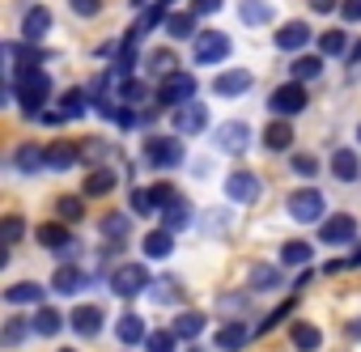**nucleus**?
<instances>
[{"label":"nucleus","mask_w":361,"mask_h":352,"mask_svg":"<svg viewBox=\"0 0 361 352\" xmlns=\"http://www.w3.org/2000/svg\"><path fill=\"white\" fill-rule=\"evenodd\" d=\"M13 94H18V106L26 115H39L47 94H51V77L43 68H13Z\"/></svg>","instance_id":"obj_1"},{"label":"nucleus","mask_w":361,"mask_h":352,"mask_svg":"<svg viewBox=\"0 0 361 352\" xmlns=\"http://www.w3.org/2000/svg\"><path fill=\"white\" fill-rule=\"evenodd\" d=\"M153 170H174V165H183V140L178 136H149L145 140V153H140Z\"/></svg>","instance_id":"obj_2"},{"label":"nucleus","mask_w":361,"mask_h":352,"mask_svg":"<svg viewBox=\"0 0 361 352\" xmlns=\"http://www.w3.org/2000/svg\"><path fill=\"white\" fill-rule=\"evenodd\" d=\"M196 77L192 73H166L161 77V85H157V102L161 106H183V102H192L196 98Z\"/></svg>","instance_id":"obj_3"},{"label":"nucleus","mask_w":361,"mask_h":352,"mask_svg":"<svg viewBox=\"0 0 361 352\" xmlns=\"http://www.w3.org/2000/svg\"><path fill=\"white\" fill-rule=\"evenodd\" d=\"M145 289H149V268L145 263H123V268L111 272V293L115 297H136Z\"/></svg>","instance_id":"obj_4"},{"label":"nucleus","mask_w":361,"mask_h":352,"mask_svg":"<svg viewBox=\"0 0 361 352\" xmlns=\"http://www.w3.org/2000/svg\"><path fill=\"white\" fill-rule=\"evenodd\" d=\"M268 111H272V115H298V111H306V85H302V81L276 85L272 98H268Z\"/></svg>","instance_id":"obj_5"},{"label":"nucleus","mask_w":361,"mask_h":352,"mask_svg":"<svg viewBox=\"0 0 361 352\" xmlns=\"http://www.w3.org/2000/svg\"><path fill=\"white\" fill-rule=\"evenodd\" d=\"M230 56V39L221 34V30H204V34H196V64H221Z\"/></svg>","instance_id":"obj_6"},{"label":"nucleus","mask_w":361,"mask_h":352,"mask_svg":"<svg viewBox=\"0 0 361 352\" xmlns=\"http://www.w3.org/2000/svg\"><path fill=\"white\" fill-rule=\"evenodd\" d=\"M204 123H209V106L204 102H183V106H174V127L183 132V136H192V132H204Z\"/></svg>","instance_id":"obj_7"},{"label":"nucleus","mask_w":361,"mask_h":352,"mask_svg":"<svg viewBox=\"0 0 361 352\" xmlns=\"http://www.w3.org/2000/svg\"><path fill=\"white\" fill-rule=\"evenodd\" d=\"M289 217L302 221V225H306V221H319V217H323V196L310 191V187H306V191H293V196H289Z\"/></svg>","instance_id":"obj_8"},{"label":"nucleus","mask_w":361,"mask_h":352,"mask_svg":"<svg viewBox=\"0 0 361 352\" xmlns=\"http://www.w3.org/2000/svg\"><path fill=\"white\" fill-rule=\"evenodd\" d=\"M319 238H323L327 246H348V242L357 238V221H353L348 213H336V217H327V225L319 230Z\"/></svg>","instance_id":"obj_9"},{"label":"nucleus","mask_w":361,"mask_h":352,"mask_svg":"<svg viewBox=\"0 0 361 352\" xmlns=\"http://www.w3.org/2000/svg\"><path fill=\"white\" fill-rule=\"evenodd\" d=\"M226 196L234 200V204H251L255 196H259V179L251 170H234L230 179H226Z\"/></svg>","instance_id":"obj_10"},{"label":"nucleus","mask_w":361,"mask_h":352,"mask_svg":"<svg viewBox=\"0 0 361 352\" xmlns=\"http://www.w3.org/2000/svg\"><path fill=\"white\" fill-rule=\"evenodd\" d=\"M102 322H106V314H102V306H77L73 314H68V327L77 331V335H98L102 331Z\"/></svg>","instance_id":"obj_11"},{"label":"nucleus","mask_w":361,"mask_h":352,"mask_svg":"<svg viewBox=\"0 0 361 352\" xmlns=\"http://www.w3.org/2000/svg\"><path fill=\"white\" fill-rule=\"evenodd\" d=\"M310 43V26L306 22H285L281 30H276V47L281 51H302Z\"/></svg>","instance_id":"obj_12"},{"label":"nucleus","mask_w":361,"mask_h":352,"mask_svg":"<svg viewBox=\"0 0 361 352\" xmlns=\"http://www.w3.org/2000/svg\"><path fill=\"white\" fill-rule=\"evenodd\" d=\"M213 89H217L221 98H238V94L251 89V73H247V68H230V73H221V77L213 81Z\"/></svg>","instance_id":"obj_13"},{"label":"nucleus","mask_w":361,"mask_h":352,"mask_svg":"<svg viewBox=\"0 0 361 352\" xmlns=\"http://www.w3.org/2000/svg\"><path fill=\"white\" fill-rule=\"evenodd\" d=\"M140 251H145V259H170V251H174V230H153V234H145V242H140Z\"/></svg>","instance_id":"obj_14"},{"label":"nucleus","mask_w":361,"mask_h":352,"mask_svg":"<svg viewBox=\"0 0 361 352\" xmlns=\"http://www.w3.org/2000/svg\"><path fill=\"white\" fill-rule=\"evenodd\" d=\"M47 30H51V13H47L43 5H35V9L22 18V34H26V43H39Z\"/></svg>","instance_id":"obj_15"},{"label":"nucleus","mask_w":361,"mask_h":352,"mask_svg":"<svg viewBox=\"0 0 361 352\" xmlns=\"http://www.w3.org/2000/svg\"><path fill=\"white\" fill-rule=\"evenodd\" d=\"M238 22L243 26H264V22H272V5L268 0H238Z\"/></svg>","instance_id":"obj_16"},{"label":"nucleus","mask_w":361,"mask_h":352,"mask_svg":"<svg viewBox=\"0 0 361 352\" xmlns=\"http://www.w3.org/2000/svg\"><path fill=\"white\" fill-rule=\"evenodd\" d=\"M247 339H251V331H247L243 322H226V327L217 331V348H226V352H243Z\"/></svg>","instance_id":"obj_17"},{"label":"nucleus","mask_w":361,"mask_h":352,"mask_svg":"<svg viewBox=\"0 0 361 352\" xmlns=\"http://www.w3.org/2000/svg\"><path fill=\"white\" fill-rule=\"evenodd\" d=\"M331 174H336L340 183H353L357 174H361V161H357V153H353V149H340V153L331 157Z\"/></svg>","instance_id":"obj_18"},{"label":"nucleus","mask_w":361,"mask_h":352,"mask_svg":"<svg viewBox=\"0 0 361 352\" xmlns=\"http://www.w3.org/2000/svg\"><path fill=\"white\" fill-rule=\"evenodd\" d=\"M77 157H81V149L68 144V140H56V144L47 149V165H51V170H68V165H77Z\"/></svg>","instance_id":"obj_19"},{"label":"nucleus","mask_w":361,"mask_h":352,"mask_svg":"<svg viewBox=\"0 0 361 352\" xmlns=\"http://www.w3.org/2000/svg\"><path fill=\"white\" fill-rule=\"evenodd\" d=\"M161 221H166V230H183V225L192 221V208H188V200H183V196H174V200L161 208Z\"/></svg>","instance_id":"obj_20"},{"label":"nucleus","mask_w":361,"mask_h":352,"mask_svg":"<svg viewBox=\"0 0 361 352\" xmlns=\"http://www.w3.org/2000/svg\"><path fill=\"white\" fill-rule=\"evenodd\" d=\"M247 140H251L247 123H226V127L217 132V144H221V149H234V153H243V149H247Z\"/></svg>","instance_id":"obj_21"},{"label":"nucleus","mask_w":361,"mask_h":352,"mask_svg":"<svg viewBox=\"0 0 361 352\" xmlns=\"http://www.w3.org/2000/svg\"><path fill=\"white\" fill-rule=\"evenodd\" d=\"M39 242H43L47 251H64V246H68V242H77V238L68 234V225L51 221V225H43V230H39Z\"/></svg>","instance_id":"obj_22"},{"label":"nucleus","mask_w":361,"mask_h":352,"mask_svg":"<svg viewBox=\"0 0 361 352\" xmlns=\"http://www.w3.org/2000/svg\"><path fill=\"white\" fill-rule=\"evenodd\" d=\"M281 259H285L289 268H306V263L314 259V246H310V242H302V238H293V242H285V246H281Z\"/></svg>","instance_id":"obj_23"},{"label":"nucleus","mask_w":361,"mask_h":352,"mask_svg":"<svg viewBox=\"0 0 361 352\" xmlns=\"http://www.w3.org/2000/svg\"><path fill=\"white\" fill-rule=\"evenodd\" d=\"M115 335H119L123 344H140V339H149V331H145V318H140V314H123V318H119V327H115Z\"/></svg>","instance_id":"obj_24"},{"label":"nucleus","mask_w":361,"mask_h":352,"mask_svg":"<svg viewBox=\"0 0 361 352\" xmlns=\"http://www.w3.org/2000/svg\"><path fill=\"white\" fill-rule=\"evenodd\" d=\"M111 187H115V170H94L90 179H85V196H90V200L111 196Z\"/></svg>","instance_id":"obj_25"},{"label":"nucleus","mask_w":361,"mask_h":352,"mask_svg":"<svg viewBox=\"0 0 361 352\" xmlns=\"http://www.w3.org/2000/svg\"><path fill=\"white\" fill-rule=\"evenodd\" d=\"M200 331H204V314H196V310H183L174 318V335L178 339H196Z\"/></svg>","instance_id":"obj_26"},{"label":"nucleus","mask_w":361,"mask_h":352,"mask_svg":"<svg viewBox=\"0 0 361 352\" xmlns=\"http://www.w3.org/2000/svg\"><path fill=\"white\" fill-rule=\"evenodd\" d=\"M264 144H268L272 153L289 149V144H293V123H268V127H264Z\"/></svg>","instance_id":"obj_27"},{"label":"nucleus","mask_w":361,"mask_h":352,"mask_svg":"<svg viewBox=\"0 0 361 352\" xmlns=\"http://www.w3.org/2000/svg\"><path fill=\"white\" fill-rule=\"evenodd\" d=\"M5 301H13V306H30V301H43V289H39L35 280H22V284H9V289H5Z\"/></svg>","instance_id":"obj_28"},{"label":"nucleus","mask_w":361,"mask_h":352,"mask_svg":"<svg viewBox=\"0 0 361 352\" xmlns=\"http://www.w3.org/2000/svg\"><path fill=\"white\" fill-rule=\"evenodd\" d=\"M166 30H170V39H192L196 34V13H170Z\"/></svg>","instance_id":"obj_29"},{"label":"nucleus","mask_w":361,"mask_h":352,"mask_svg":"<svg viewBox=\"0 0 361 352\" xmlns=\"http://www.w3.org/2000/svg\"><path fill=\"white\" fill-rule=\"evenodd\" d=\"M13 165H18V170H39V165H47V149H39V144H22L18 157H13Z\"/></svg>","instance_id":"obj_30"},{"label":"nucleus","mask_w":361,"mask_h":352,"mask_svg":"<svg viewBox=\"0 0 361 352\" xmlns=\"http://www.w3.org/2000/svg\"><path fill=\"white\" fill-rule=\"evenodd\" d=\"M81 284H85V276H81L73 263H68V268H60V272L51 276V289H56V293H77Z\"/></svg>","instance_id":"obj_31"},{"label":"nucleus","mask_w":361,"mask_h":352,"mask_svg":"<svg viewBox=\"0 0 361 352\" xmlns=\"http://www.w3.org/2000/svg\"><path fill=\"white\" fill-rule=\"evenodd\" d=\"M289 335H293V344H298L302 352H314V348L323 344L319 327H310V322H293V331H289Z\"/></svg>","instance_id":"obj_32"},{"label":"nucleus","mask_w":361,"mask_h":352,"mask_svg":"<svg viewBox=\"0 0 361 352\" xmlns=\"http://www.w3.org/2000/svg\"><path fill=\"white\" fill-rule=\"evenodd\" d=\"M64 327V318H60V310H51V306H43L39 314H35V331L39 335H56Z\"/></svg>","instance_id":"obj_33"},{"label":"nucleus","mask_w":361,"mask_h":352,"mask_svg":"<svg viewBox=\"0 0 361 352\" xmlns=\"http://www.w3.org/2000/svg\"><path fill=\"white\" fill-rule=\"evenodd\" d=\"M319 51H323V56H344V51H348V34H344V30H327V34L319 39Z\"/></svg>","instance_id":"obj_34"},{"label":"nucleus","mask_w":361,"mask_h":352,"mask_svg":"<svg viewBox=\"0 0 361 352\" xmlns=\"http://www.w3.org/2000/svg\"><path fill=\"white\" fill-rule=\"evenodd\" d=\"M319 73H323V60H319V56H298V60H293V77H298V81H314Z\"/></svg>","instance_id":"obj_35"},{"label":"nucleus","mask_w":361,"mask_h":352,"mask_svg":"<svg viewBox=\"0 0 361 352\" xmlns=\"http://www.w3.org/2000/svg\"><path fill=\"white\" fill-rule=\"evenodd\" d=\"M251 289H281V272H276V268H268V263L251 268Z\"/></svg>","instance_id":"obj_36"},{"label":"nucleus","mask_w":361,"mask_h":352,"mask_svg":"<svg viewBox=\"0 0 361 352\" xmlns=\"http://www.w3.org/2000/svg\"><path fill=\"white\" fill-rule=\"evenodd\" d=\"M119 94H123V102H128V106H140V102L149 98V85H145V81H136V77H123V89H119Z\"/></svg>","instance_id":"obj_37"},{"label":"nucleus","mask_w":361,"mask_h":352,"mask_svg":"<svg viewBox=\"0 0 361 352\" xmlns=\"http://www.w3.org/2000/svg\"><path fill=\"white\" fill-rule=\"evenodd\" d=\"M26 327H30L26 318H9V322H5V335H0V339H5V348H18V344L26 339Z\"/></svg>","instance_id":"obj_38"},{"label":"nucleus","mask_w":361,"mask_h":352,"mask_svg":"<svg viewBox=\"0 0 361 352\" xmlns=\"http://www.w3.org/2000/svg\"><path fill=\"white\" fill-rule=\"evenodd\" d=\"M102 234H106L111 242H119V238L128 234V217H123V213H111V217H102Z\"/></svg>","instance_id":"obj_39"},{"label":"nucleus","mask_w":361,"mask_h":352,"mask_svg":"<svg viewBox=\"0 0 361 352\" xmlns=\"http://www.w3.org/2000/svg\"><path fill=\"white\" fill-rule=\"evenodd\" d=\"M145 344H149V352H174L178 335H174V331H153V335H149Z\"/></svg>","instance_id":"obj_40"},{"label":"nucleus","mask_w":361,"mask_h":352,"mask_svg":"<svg viewBox=\"0 0 361 352\" xmlns=\"http://www.w3.org/2000/svg\"><path fill=\"white\" fill-rule=\"evenodd\" d=\"M128 204H132V213H140V217L157 208V204H153V196H149V187H136V191L128 196Z\"/></svg>","instance_id":"obj_41"},{"label":"nucleus","mask_w":361,"mask_h":352,"mask_svg":"<svg viewBox=\"0 0 361 352\" xmlns=\"http://www.w3.org/2000/svg\"><path fill=\"white\" fill-rule=\"evenodd\" d=\"M56 208H60V217H64V221H81V213H85V204H81V200H73V196H60V204H56Z\"/></svg>","instance_id":"obj_42"},{"label":"nucleus","mask_w":361,"mask_h":352,"mask_svg":"<svg viewBox=\"0 0 361 352\" xmlns=\"http://www.w3.org/2000/svg\"><path fill=\"white\" fill-rule=\"evenodd\" d=\"M149 68H153V73H161V77H166V73H174V51H153V56H149Z\"/></svg>","instance_id":"obj_43"},{"label":"nucleus","mask_w":361,"mask_h":352,"mask_svg":"<svg viewBox=\"0 0 361 352\" xmlns=\"http://www.w3.org/2000/svg\"><path fill=\"white\" fill-rule=\"evenodd\" d=\"M289 310H293V297H289V301H285V306H281V310H272V314H268V318H264V327H255V335H268V331H272V327H276V322H281V318H289Z\"/></svg>","instance_id":"obj_44"},{"label":"nucleus","mask_w":361,"mask_h":352,"mask_svg":"<svg viewBox=\"0 0 361 352\" xmlns=\"http://www.w3.org/2000/svg\"><path fill=\"white\" fill-rule=\"evenodd\" d=\"M149 196H153V204H157V208H166V204H170L178 191H174L170 183H153V187H149Z\"/></svg>","instance_id":"obj_45"},{"label":"nucleus","mask_w":361,"mask_h":352,"mask_svg":"<svg viewBox=\"0 0 361 352\" xmlns=\"http://www.w3.org/2000/svg\"><path fill=\"white\" fill-rule=\"evenodd\" d=\"M22 234H26V221H22V217H5V242L13 246Z\"/></svg>","instance_id":"obj_46"},{"label":"nucleus","mask_w":361,"mask_h":352,"mask_svg":"<svg viewBox=\"0 0 361 352\" xmlns=\"http://www.w3.org/2000/svg\"><path fill=\"white\" fill-rule=\"evenodd\" d=\"M60 111H64V115H68V119H77V115H81V111H85V98H81V94H68V98H64V106H60Z\"/></svg>","instance_id":"obj_47"},{"label":"nucleus","mask_w":361,"mask_h":352,"mask_svg":"<svg viewBox=\"0 0 361 352\" xmlns=\"http://www.w3.org/2000/svg\"><path fill=\"white\" fill-rule=\"evenodd\" d=\"M68 5H73V9H77L81 18H94V13L102 9V0H68Z\"/></svg>","instance_id":"obj_48"},{"label":"nucleus","mask_w":361,"mask_h":352,"mask_svg":"<svg viewBox=\"0 0 361 352\" xmlns=\"http://www.w3.org/2000/svg\"><path fill=\"white\" fill-rule=\"evenodd\" d=\"M174 297H178V293H174L170 280H157V284H153V301H174Z\"/></svg>","instance_id":"obj_49"},{"label":"nucleus","mask_w":361,"mask_h":352,"mask_svg":"<svg viewBox=\"0 0 361 352\" xmlns=\"http://www.w3.org/2000/svg\"><path fill=\"white\" fill-rule=\"evenodd\" d=\"M293 170H298V174H306V179H310V174H314V170H319V161H314V157H306V153H302V157H293Z\"/></svg>","instance_id":"obj_50"},{"label":"nucleus","mask_w":361,"mask_h":352,"mask_svg":"<svg viewBox=\"0 0 361 352\" xmlns=\"http://www.w3.org/2000/svg\"><path fill=\"white\" fill-rule=\"evenodd\" d=\"M340 18H344V22H361V0H344Z\"/></svg>","instance_id":"obj_51"},{"label":"nucleus","mask_w":361,"mask_h":352,"mask_svg":"<svg viewBox=\"0 0 361 352\" xmlns=\"http://www.w3.org/2000/svg\"><path fill=\"white\" fill-rule=\"evenodd\" d=\"M221 0H192V13H217Z\"/></svg>","instance_id":"obj_52"},{"label":"nucleus","mask_w":361,"mask_h":352,"mask_svg":"<svg viewBox=\"0 0 361 352\" xmlns=\"http://www.w3.org/2000/svg\"><path fill=\"white\" fill-rule=\"evenodd\" d=\"M39 119H43V123H47V127H60V123H64V119H68V115H64V111H43V115H39Z\"/></svg>","instance_id":"obj_53"},{"label":"nucleus","mask_w":361,"mask_h":352,"mask_svg":"<svg viewBox=\"0 0 361 352\" xmlns=\"http://www.w3.org/2000/svg\"><path fill=\"white\" fill-rule=\"evenodd\" d=\"M310 9L314 13H327V9H336V0H310Z\"/></svg>","instance_id":"obj_54"},{"label":"nucleus","mask_w":361,"mask_h":352,"mask_svg":"<svg viewBox=\"0 0 361 352\" xmlns=\"http://www.w3.org/2000/svg\"><path fill=\"white\" fill-rule=\"evenodd\" d=\"M344 60H361V43H353V47H348V56H344Z\"/></svg>","instance_id":"obj_55"},{"label":"nucleus","mask_w":361,"mask_h":352,"mask_svg":"<svg viewBox=\"0 0 361 352\" xmlns=\"http://www.w3.org/2000/svg\"><path fill=\"white\" fill-rule=\"evenodd\" d=\"M348 331H353V339H361V322H348Z\"/></svg>","instance_id":"obj_56"},{"label":"nucleus","mask_w":361,"mask_h":352,"mask_svg":"<svg viewBox=\"0 0 361 352\" xmlns=\"http://www.w3.org/2000/svg\"><path fill=\"white\" fill-rule=\"evenodd\" d=\"M348 268H361V251H357V255H353V259H348Z\"/></svg>","instance_id":"obj_57"},{"label":"nucleus","mask_w":361,"mask_h":352,"mask_svg":"<svg viewBox=\"0 0 361 352\" xmlns=\"http://www.w3.org/2000/svg\"><path fill=\"white\" fill-rule=\"evenodd\" d=\"M140 5H145V0H132V9H140Z\"/></svg>","instance_id":"obj_58"},{"label":"nucleus","mask_w":361,"mask_h":352,"mask_svg":"<svg viewBox=\"0 0 361 352\" xmlns=\"http://www.w3.org/2000/svg\"><path fill=\"white\" fill-rule=\"evenodd\" d=\"M357 140H361V127H357Z\"/></svg>","instance_id":"obj_59"},{"label":"nucleus","mask_w":361,"mask_h":352,"mask_svg":"<svg viewBox=\"0 0 361 352\" xmlns=\"http://www.w3.org/2000/svg\"><path fill=\"white\" fill-rule=\"evenodd\" d=\"M64 352H73V348H64Z\"/></svg>","instance_id":"obj_60"}]
</instances>
